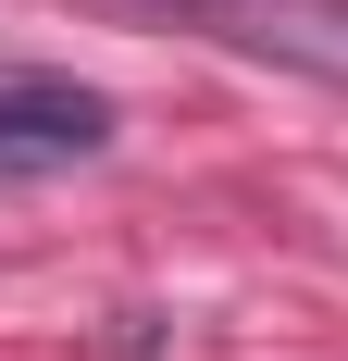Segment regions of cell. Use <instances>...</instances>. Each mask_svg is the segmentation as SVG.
I'll return each instance as SVG.
<instances>
[{
    "instance_id": "cell-1",
    "label": "cell",
    "mask_w": 348,
    "mask_h": 361,
    "mask_svg": "<svg viewBox=\"0 0 348 361\" xmlns=\"http://www.w3.org/2000/svg\"><path fill=\"white\" fill-rule=\"evenodd\" d=\"M112 149V100L75 75H0V187L25 175H75Z\"/></svg>"
},
{
    "instance_id": "cell-2",
    "label": "cell",
    "mask_w": 348,
    "mask_h": 361,
    "mask_svg": "<svg viewBox=\"0 0 348 361\" xmlns=\"http://www.w3.org/2000/svg\"><path fill=\"white\" fill-rule=\"evenodd\" d=\"M261 50H286V63H311V75H336L348 87V13H274V25H249Z\"/></svg>"
}]
</instances>
